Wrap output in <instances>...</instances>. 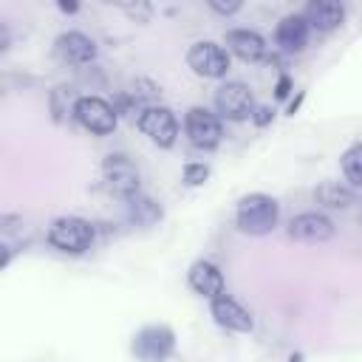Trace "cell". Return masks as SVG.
<instances>
[{"instance_id":"1","label":"cell","mask_w":362,"mask_h":362,"mask_svg":"<svg viewBox=\"0 0 362 362\" xmlns=\"http://www.w3.org/2000/svg\"><path fill=\"white\" fill-rule=\"evenodd\" d=\"M280 221V204L266 192H249L235 206V223L243 235H269Z\"/></svg>"},{"instance_id":"2","label":"cell","mask_w":362,"mask_h":362,"mask_svg":"<svg viewBox=\"0 0 362 362\" xmlns=\"http://www.w3.org/2000/svg\"><path fill=\"white\" fill-rule=\"evenodd\" d=\"M96 229L90 221L79 218V215H59L51 221L48 226V243L65 255H82L93 246Z\"/></svg>"},{"instance_id":"3","label":"cell","mask_w":362,"mask_h":362,"mask_svg":"<svg viewBox=\"0 0 362 362\" xmlns=\"http://www.w3.org/2000/svg\"><path fill=\"white\" fill-rule=\"evenodd\" d=\"M102 178H105V184H107V189H110L116 198H122V201H127V198H133V195L141 192L139 167H136L124 153H110V156H105V161H102Z\"/></svg>"},{"instance_id":"4","label":"cell","mask_w":362,"mask_h":362,"mask_svg":"<svg viewBox=\"0 0 362 362\" xmlns=\"http://www.w3.org/2000/svg\"><path fill=\"white\" fill-rule=\"evenodd\" d=\"M255 93L246 82H223L218 85L215 90V113L221 119H229V122H249L252 113H255Z\"/></svg>"},{"instance_id":"5","label":"cell","mask_w":362,"mask_h":362,"mask_svg":"<svg viewBox=\"0 0 362 362\" xmlns=\"http://www.w3.org/2000/svg\"><path fill=\"white\" fill-rule=\"evenodd\" d=\"M187 65L192 68V74L204 76V79H223L232 57L223 45L212 42V40H198L187 48Z\"/></svg>"},{"instance_id":"6","label":"cell","mask_w":362,"mask_h":362,"mask_svg":"<svg viewBox=\"0 0 362 362\" xmlns=\"http://www.w3.org/2000/svg\"><path fill=\"white\" fill-rule=\"evenodd\" d=\"M74 122L93 136H107L116 130L119 110L102 96H79L76 110H74Z\"/></svg>"},{"instance_id":"7","label":"cell","mask_w":362,"mask_h":362,"mask_svg":"<svg viewBox=\"0 0 362 362\" xmlns=\"http://www.w3.org/2000/svg\"><path fill=\"white\" fill-rule=\"evenodd\" d=\"M133 354L141 362H164L175 351V334L170 325H144L133 337Z\"/></svg>"},{"instance_id":"8","label":"cell","mask_w":362,"mask_h":362,"mask_svg":"<svg viewBox=\"0 0 362 362\" xmlns=\"http://www.w3.org/2000/svg\"><path fill=\"white\" fill-rule=\"evenodd\" d=\"M184 130H187V139L201 147V150H215L223 139V127H221V116L212 113L209 107L204 105H195L187 110L184 116Z\"/></svg>"},{"instance_id":"9","label":"cell","mask_w":362,"mask_h":362,"mask_svg":"<svg viewBox=\"0 0 362 362\" xmlns=\"http://www.w3.org/2000/svg\"><path fill=\"white\" fill-rule=\"evenodd\" d=\"M136 127H139L153 144H158V147H173L175 139H178V119H175V113H173L167 105L147 107V110L139 116Z\"/></svg>"},{"instance_id":"10","label":"cell","mask_w":362,"mask_h":362,"mask_svg":"<svg viewBox=\"0 0 362 362\" xmlns=\"http://www.w3.org/2000/svg\"><path fill=\"white\" fill-rule=\"evenodd\" d=\"M54 57L65 65H90L96 59V42L82 31H62L54 40Z\"/></svg>"},{"instance_id":"11","label":"cell","mask_w":362,"mask_h":362,"mask_svg":"<svg viewBox=\"0 0 362 362\" xmlns=\"http://www.w3.org/2000/svg\"><path fill=\"white\" fill-rule=\"evenodd\" d=\"M288 238L300 243H325L334 238V221L322 212H300L288 221Z\"/></svg>"},{"instance_id":"12","label":"cell","mask_w":362,"mask_h":362,"mask_svg":"<svg viewBox=\"0 0 362 362\" xmlns=\"http://www.w3.org/2000/svg\"><path fill=\"white\" fill-rule=\"evenodd\" d=\"M209 311H212V317H215V322L221 325V328H226V331H235V334H249L252 328H255V320H252V314L235 300V297H229V294H221V297H215L212 303H209Z\"/></svg>"},{"instance_id":"13","label":"cell","mask_w":362,"mask_h":362,"mask_svg":"<svg viewBox=\"0 0 362 362\" xmlns=\"http://www.w3.org/2000/svg\"><path fill=\"white\" fill-rule=\"evenodd\" d=\"M187 283H189V288L195 294H201L206 300H215V297L226 294L223 291V286H226L223 283V272L212 260H195L189 266V272H187Z\"/></svg>"},{"instance_id":"14","label":"cell","mask_w":362,"mask_h":362,"mask_svg":"<svg viewBox=\"0 0 362 362\" xmlns=\"http://www.w3.org/2000/svg\"><path fill=\"white\" fill-rule=\"evenodd\" d=\"M308 31L311 28H308L303 14H286L274 28V42L286 54H300L305 48V42H308Z\"/></svg>"},{"instance_id":"15","label":"cell","mask_w":362,"mask_h":362,"mask_svg":"<svg viewBox=\"0 0 362 362\" xmlns=\"http://www.w3.org/2000/svg\"><path fill=\"white\" fill-rule=\"evenodd\" d=\"M158 105V88L150 82V79H136L122 96H119V107L122 113H130L136 122L139 116L147 110V107H156Z\"/></svg>"},{"instance_id":"16","label":"cell","mask_w":362,"mask_h":362,"mask_svg":"<svg viewBox=\"0 0 362 362\" xmlns=\"http://www.w3.org/2000/svg\"><path fill=\"white\" fill-rule=\"evenodd\" d=\"M226 51L243 62H257L266 57V40L252 28H232L226 31Z\"/></svg>"},{"instance_id":"17","label":"cell","mask_w":362,"mask_h":362,"mask_svg":"<svg viewBox=\"0 0 362 362\" xmlns=\"http://www.w3.org/2000/svg\"><path fill=\"white\" fill-rule=\"evenodd\" d=\"M303 17H305L308 28L328 34V31H334V28L342 25L345 8H342L339 3H334V0H311V3L303 8Z\"/></svg>"},{"instance_id":"18","label":"cell","mask_w":362,"mask_h":362,"mask_svg":"<svg viewBox=\"0 0 362 362\" xmlns=\"http://www.w3.org/2000/svg\"><path fill=\"white\" fill-rule=\"evenodd\" d=\"M314 198L328 206V209H348L354 204V189L339 184V181H322L317 189H314Z\"/></svg>"},{"instance_id":"19","label":"cell","mask_w":362,"mask_h":362,"mask_svg":"<svg viewBox=\"0 0 362 362\" xmlns=\"http://www.w3.org/2000/svg\"><path fill=\"white\" fill-rule=\"evenodd\" d=\"M124 204H127V215H130V221H136V223H153V221H158V218H161L158 204H156L153 198H147L144 192H139V195L127 198Z\"/></svg>"},{"instance_id":"20","label":"cell","mask_w":362,"mask_h":362,"mask_svg":"<svg viewBox=\"0 0 362 362\" xmlns=\"http://www.w3.org/2000/svg\"><path fill=\"white\" fill-rule=\"evenodd\" d=\"M76 102H79V96L74 93V88H68V85L54 88V90H51V113H54V119H57V122L74 119Z\"/></svg>"},{"instance_id":"21","label":"cell","mask_w":362,"mask_h":362,"mask_svg":"<svg viewBox=\"0 0 362 362\" xmlns=\"http://www.w3.org/2000/svg\"><path fill=\"white\" fill-rule=\"evenodd\" d=\"M342 173L351 181V187H362V141L351 144L342 153Z\"/></svg>"},{"instance_id":"22","label":"cell","mask_w":362,"mask_h":362,"mask_svg":"<svg viewBox=\"0 0 362 362\" xmlns=\"http://www.w3.org/2000/svg\"><path fill=\"white\" fill-rule=\"evenodd\" d=\"M206 178H209V167H206L204 161H189V164L184 167V184L198 187V184H204Z\"/></svg>"},{"instance_id":"23","label":"cell","mask_w":362,"mask_h":362,"mask_svg":"<svg viewBox=\"0 0 362 362\" xmlns=\"http://www.w3.org/2000/svg\"><path fill=\"white\" fill-rule=\"evenodd\" d=\"M272 119H274V110H272V107H266V105H257V107H255V113H252V122H255L257 127H266Z\"/></svg>"},{"instance_id":"24","label":"cell","mask_w":362,"mask_h":362,"mask_svg":"<svg viewBox=\"0 0 362 362\" xmlns=\"http://www.w3.org/2000/svg\"><path fill=\"white\" fill-rule=\"evenodd\" d=\"M122 8H124L133 20H139V23H147V20H150V11H153L147 3H141V6H122Z\"/></svg>"},{"instance_id":"25","label":"cell","mask_w":362,"mask_h":362,"mask_svg":"<svg viewBox=\"0 0 362 362\" xmlns=\"http://www.w3.org/2000/svg\"><path fill=\"white\" fill-rule=\"evenodd\" d=\"M209 8L218 11V14H235V11H240V3H218V0H212Z\"/></svg>"},{"instance_id":"26","label":"cell","mask_w":362,"mask_h":362,"mask_svg":"<svg viewBox=\"0 0 362 362\" xmlns=\"http://www.w3.org/2000/svg\"><path fill=\"white\" fill-rule=\"evenodd\" d=\"M288 90H291V79H288V76H280L277 90H274V93H277V99H286V96H288Z\"/></svg>"},{"instance_id":"27","label":"cell","mask_w":362,"mask_h":362,"mask_svg":"<svg viewBox=\"0 0 362 362\" xmlns=\"http://www.w3.org/2000/svg\"><path fill=\"white\" fill-rule=\"evenodd\" d=\"M59 8H62V11H68V14H74V11H76V3H65V0H62V3H59Z\"/></svg>"},{"instance_id":"28","label":"cell","mask_w":362,"mask_h":362,"mask_svg":"<svg viewBox=\"0 0 362 362\" xmlns=\"http://www.w3.org/2000/svg\"><path fill=\"white\" fill-rule=\"evenodd\" d=\"M300 102H303V93H300V96H297V99H294V102H291V105H288V113H294V110H297V107H300Z\"/></svg>"}]
</instances>
